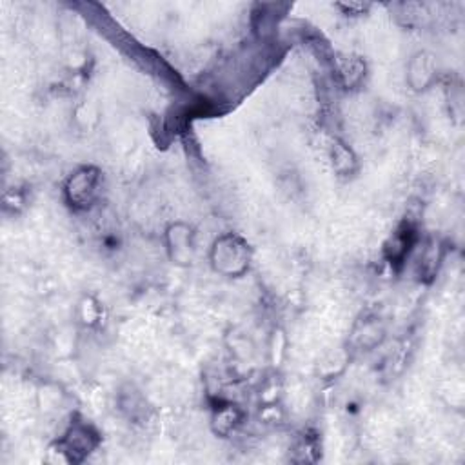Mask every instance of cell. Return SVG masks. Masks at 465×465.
I'll list each match as a JSON object with an SVG mask.
<instances>
[{
    "instance_id": "cell-2",
    "label": "cell",
    "mask_w": 465,
    "mask_h": 465,
    "mask_svg": "<svg viewBox=\"0 0 465 465\" xmlns=\"http://www.w3.org/2000/svg\"><path fill=\"white\" fill-rule=\"evenodd\" d=\"M168 255L175 264L188 265L195 255V233L193 228L182 222H177L166 231Z\"/></svg>"
},
{
    "instance_id": "cell-4",
    "label": "cell",
    "mask_w": 465,
    "mask_h": 465,
    "mask_svg": "<svg viewBox=\"0 0 465 465\" xmlns=\"http://www.w3.org/2000/svg\"><path fill=\"white\" fill-rule=\"evenodd\" d=\"M434 77V62L427 53H420L409 66V82L414 89H425Z\"/></svg>"
},
{
    "instance_id": "cell-3",
    "label": "cell",
    "mask_w": 465,
    "mask_h": 465,
    "mask_svg": "<svg viewBox=\"0 0 465 465\" xmlns=\"http://www.w3.org/2000/svg\"><path fill=\"white\" fill-rule=\"evenodd\" d=\"M98 172L93 168H84L77 172L66 184V195L71 206L88 208L97 195Z\"/></svg>"
},
{
    "instance_id": "cell-1",
    "label": "cell",
    "mask_w": 465,
    "mask_h": 465,
    "mask_svg": "<svg viewBox=\"0 0 465 465\" xmlns=\"http://www.w3.org/2000/svg\"><path fill=\"white\" fill-rule=\"evenodd\" d=\"M251 262V249L238 235H224L215 240L211 247V264L217 273L226 276H240L247 271Z\"/></svg>"
}]
</instances>
